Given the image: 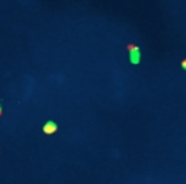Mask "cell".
I'll list each match as a JSON object with an SVG mask.
<instances>
[{
  "label": "cell",
  "instance_id": "6da1fadb",
  "mask_svg": "<svg viewBox=\"0 0 186 184\" xmlns=\"http://www.w3.org/2000/svg\"><path fill=\"white\" fill-rule=\"evenodd\" d=\"M130 61H131V64H134V65L140 64V51L130 54Z\"/></svg>",
  "mask_w": 186,
  "mask_h": 184
},
{
  "label": "cell",
  "instance_id": "7a4b0ae2",
  "mask_svg": "<svg viewBox=\"0 0 186 184\" xmlns=\"http://www.w3.org/2000/svg\"><path fill=\"white\" fill-rule=\"evenodd\" d=\"M127 51H128L130 54H132V52L140 51V48H138V45H135V44H127Z\"/></svg>",
  "mask_w": 186,
  "mask_h": 184
},
{
  "label": "cell",
  "instance_id": "3957f363",
  "mask_svg": "<svg viewBox=\"0 0 186 184\" xmlns=\"http://www.w3.org/2000/svg\"><path fill=\"white\" fill-rule=\"evenodd\" d=\"M180 65H182V68H183V70H186V58H185V60H182Z\"/></svg>",
  "mask_w": 186,
  "mask_h": 184
}]
</instances>
